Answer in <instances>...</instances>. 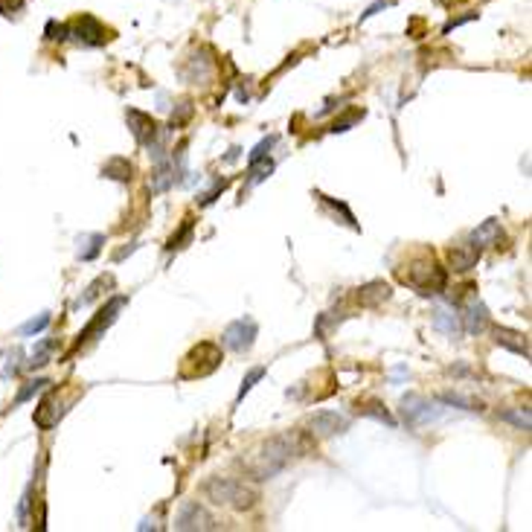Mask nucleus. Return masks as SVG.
I'll return each instance as SVG.
<instances>
[{
	"label": "nucleus",
	"instance_id": "nucleus-24",
	"mask_svg": "<svg viewBox=\"0 0 532 532\" xmlns=\"http://www.w3.org/2000/svg\"><path fill=\"white\" fill-rule=\"evenodd\" d=\"M52 349H56V340L52 337H44L38 347L33 349V355H30V361H26V369H41L44 364H50V355H52Z\"/></svg>",
	"mask_w": 532,
	"mask_h": 532
},
{
	"label": "nucleus",
	"instance_id": "nucleus-26",
	"mask_svg": "<svg viewBox=\"0 0 532 532\" xmlns=\"http://www.w3.org/2000/svg\"><path fill=\"white\" fill-rule=\"evenodd\" d=\"M274 172V161H271V157H262V161H256V163H248V183L250 186H256V183H262L265 178H268Z\"/></svg>",
	"mask_w": 532,
	"mask_h": 532
},
{
	"label": "nucleus",
	"instance_id": "nucleus-16",
	"mask_svg": "<svg viewBox=\"0 0 532 532\" xmlns=\"http://www.w3.org/2000/svg\"><path fill=\"white\" fill-rule=\"evenodd\" d=\"M390 285L384 282V279H372V282H366V285H361L358 288V294H355V300L361 303V306H366V308H376V306H381L384 300H390Z\"/></svg>",
	"mask_w": 532,
	"mask_h": 532
},
{
	"label": "nucleus",
	"instance_id": "nucleus-14",
	"mask_svg": "<svg viewBox=\"0 0 532 532\" xmlns=\"http://www.w3.org/2000/svg\"><path fill=\"white\" fill-rule=\"evenodd\" d=\"M434 329L442 332L445 337H457L463 332V320H460V311L454 308V303H439L434 308Z\"/></svg>",
	"mask_w": 532,
	"mask_h": 532
},
{
	"label": "nucleus",
	"instance_id": "nucleus-11",
	"mask_svg": "<svg viewBox=\"0 0 532 532\" xmlns=\"http://www.w3.org/2000/svg\"><path fill=\"white\" fill-rule=\"evenodd\" d=\"M67 30H70V35L82 47H102L105 41H108V30H105V26L93 15L76 18L73 23H67Z\"/></svg>",
	"mask_w": 532,
	"mask_h": 532
},
{
	"label": "nucleus",
	"instance_id": "nucleus-19",
	"mask_svg": "<svg viewBox=\"0 0 532 532\" xmlns=\"http://www.w3.org/2000/svg\"><path fill=\"white\" fill-rule=\"evenodd\" d=\"M500 238H503V227H500V221H495V219H489V221H483L480 227H477L474 233H471V238L468 242H474L477 248H492V245H500Z\"/></svg>",
	"mask_w": 532,
	"mask_h": 532
},
{
	"label": "nucleus",
	"instance_id": "nucleus-34",
	"mask_svg": "<svg viewBox=\"0 0 532 532\" xmlns=\"http://www.w3.org/2000/svg\"><path fill=\"white\" fill-rule=\"evenodd\" d=\"M50 387V381L47 378H35V381H30V384H26L21 393H18V398H15V405H23V402H30V398L33 395H38L41 390H47Z\"/></svg>",
	"mask_w": 532,
	"mask_h": 532
},
{
	"label": "nucleus",
	"instance_id": "nucleus-35",
	"mask_svg": "<svg viewBox=\"0 0 532 532\" xmlns=\"http://www.w3.org/2000/svg\"><path fill=\"white\" fill-rule=\"evenodd\" d=\"M30 500H33V486L23 492V497H21V507H18V526H30Z\"/></svg>",
	"mask_w": 532,
	"mask_h": 532
},
{
	"label": "nucleus",
	"instance_id": "nucleus-31",
	"mask_svg": "<svg viewBox=\"0 0 532 532\" xmlns=\"http://www.w3.org/2000/svg\"><path fill=\"white\" fill-rule=\"evenodd\" d=\"M262 378H265V369H262V366H253V369L248 372V376H245L242 387H238V395H236V405H238V402H242V398H245V395H248V393H250V390H253V387H256V384H259Z\"/></svg>",
	"mask_w": 532,
	"mask_h": 532
},
{
	"label": "nucleus",
	"instance_id": "nucleus-10",
	"mask_svg": "<svg viewBox=\"0 0 532 532\" xmlns=\"http://www.w3.org/2000/svg\"><path fill=\"white\" fill-rule=\"evenodd\" d=\"M175 529H183V532H195V529H219L216 518H212L201 503L195 500H186L180 512L175 515Z\"/></svg>",
	"mask_w": 532,
	"mask_h": 532
},
{
	"label": "nucleus",
	"instance_id": "nucleus-25",
	"mask_svg": "<svg viewBox=\"0 0 532 532\" xmlns=\"http://www.w3.org/2000/svg\"><path fill=\"white\" fill-rule=\"evenodd\" d=\"M114 285V277L108 274V277H99V279H93L88 288H85V294L76 300V306H91L93 300H99L102 297V288H111Z\"/></svg>",
	"mask_w": 532,
	"mask_h": 532
},
{
	"label": "nucleus",
	"instance_id": "nucleus-1",
	"mask_svg": "<svg viewBox=\"0 0 532 532\" xmlns=\"http://www.w3.org/2000/svg\"><path fill=\"white\" fill-rule=\"evenodd\" d=\"M306 439L300 434H279L262 442L253 454L245 460V471L253 480H271V477L282 474L300 454H306Z\"/></svg>",
	"mask_w": 532,
	"mask_h": 532
},
{
	"label": "nucleus",
	"instance_id": "nucleus-15",
	"mask_svg": "<svg viewBox=\"0 0 532 532\" xmlns=\"http://www.w3.org/2000/svg\"><path fill=\"white\" fill-rule=\"evenodd\" d=\"M483 250L477 248L474 242H466V245H454V248H448V262H451V268L454 271H471L477 262H480Z\"/></svg>",
	"mask_w": 532,
	"mask_h": 532
},
{
	"label": "nucleus",
	"instance_id": "nucleus-22",
	"mask_svg": "<svg viewBox=\"0 0 532 532\" xmlns=\"http://www.w3.org/2000/svg\"><path fill=\"white\" fill-rule=\"evenodd\" d=\"M439 398H442L445 405H451V407H460V410H483V402H480V398L466 395V393H457V390L442 393Z\"/></svg>",
	"mask_w": 532,
	"mask_h": 532
},
{
	"label": "nucleus",
	"instance_id": "nucleus-20",
	"mask_svg": "<svg viewBox=\"0 0 532 532\" xmlns=\"http://www.w3.org/2000/svg\"><path fill=\"white\" fill-rule=\"evenodd\" d=\"M102 178L128 183L131 178H134V166H131L128 157H111V161H105V166H102Z\"/></svg>",
	"mask_w": 532,
	"mask_h": 532
},
{
	"label": "nucleus",
	"instance_id": "nucleus-36",
	"mask_svg": "<svg viewBox=\"0 0 532 532\" xmlns=\"http://www.w3.org/2000/svg\"><path fill=\"white\" fill-rule=\"evenodd\" d=\"M190 117H192V102H180L178 108L172 111V128H180Z\"/></svg>",
	"mask_w": 532,
	"mask_h": 532
},
{
	"label": "nucleus",
	"instance_id": "nucleus-9",
	"mask_svg": "<svg viewBox=\"0 0 532 532\" xmlns=\"http://www.w3.org/2000/svg\"><path fill=\"white\" fill-rule=\"evenodd\" d=\"M308 434L317 436V439H329V436H337V434H347L349 431V419L337 413V410H317L311 419H308Z\"/></svg>",
	"mask_w": 532,
	"mask_h": 532
},
{
	"label": "nucleus",
	"instance_id": "nucleus-13",
	"mask_svg": "<svg viewBox=\"0 0 532 532\" xmlns=\"http://www.w3.org/2000/svg\"><path fill=\"white\" fill-rule=\"evenodd\" d=\"M460 320H463V329H466L468 335H480V332L489 329V308L483 306V300L471 297L468 306H466L463 314H460Z\"/></svg>",
	"mask_w": 532,
	"mask_h": 532
},
{
	"label": "nucleus",
	"instance_id": "nucleus-30",
	"mask_svg": "<svg viewBox=\"0 0 532 532\" xmlns=\"http://www.w3.org/2000/svg\"><path fill=\"white\" fill-rule=\"evenodd\" d=\"M50 311H41L38 317H33V320H26V323H21V329H18V335H23V337H30V335H38V332H44L47 326H50Z\"/></svg>",
	"mask_w": 532,
	"mask_h": 532
},
{
	"label": "nucleus",
	"instance_id": "nucleus-7",
	"mask_svg": "<svg viewBox=\"0 0 532 532\" xmlns=\"http://www.w3.org/2000/svg\"><path fill=\"white\" fill-rule=\"evenodd\" d=\"M256 335H259V326H256L253 317H238V320H233V323L224 329L221 343H224L227 349H233V352H238V355H245V352L253 349Z\"/></svg>",
	"mask_w": 532,
	"mask_h": 532
},
{
	"label": "nucleus",
	"instance_id": "nucleus-29",
	"mask_svg": "<svg viewBox=\"0 0 532 532\" xmlns=\"http://www.w3.org/2000/svg\"><path fill=\"white\" fill-rule=\"evenodd\" d=\"M500 419L503 422H512L515 428H521V431H529L532 428V419H529V407H515V410H503L500 413Z\"/></svg>",
	"mask_w": 532,
	"mask_h": 532
},
{
	"label": "nucleus",
	"instance_id": "nucleus-3",
	"mask_svg": "<svg viewBox=\"0 0 532 532\" xmlns=\"http://www.w3.org/2000/svg\"><path fill=\"white\" fill-rule=\"evenodd\" d=\"M402 282L410 285L413 291H419L422 297H439V294H445L448 274L434 256H422V259L410 262L407 271H402Z\"/></svg>",
	"mask_w": 532,
	"mask_h": 532
},
{
	"label": "nucleus",
	"instance_id": "nucleus-27",
	"mask_svg": "<svg viewBox=\"0 0 532 532\" xmlns=\"http://www.w3.org/2000/svg\"><path fill=\"white\" fill-rule=\"evenodd\" d=\"M317 198H320V204L323 207H329V209H335V212H340L343 219H347V224L352 227V230H358V221H355V216H352V209L343 204V201H337V198H329V195H323V192H317Z\"/></svg>",
	"mask_w": 532,
	"mask_h": 532
},
{
	"label": "nucleus",
	"instance_id": "nucleus-5",
	"mask_svg": "<svg viewBox=\"0 0 532 532\" xmlns=\"http://www.w3.org/2000/svg\"><path fill=\"white\" fill-rule=\"evenodd\" d=\"M82 395V390L79 387H70V390H64V387H50L47 390V395L41 398V405L35 407V424L41 431H50L52 424H56L67 410H70V405L76 402V398Z\"/></svg>",
	"mask_w": 532,
	"mask_h": 532
},
{
	"label": "nucleus",
	"instance_id": "nucleus-2",
	"mask_svg": "<svg viewBox=\"0 0 532 532\" xmlns=\"http://www.w3.org/2000/svg\"><path fill=\"white\" fill-rule=\"evenodd\" d=\"M201 492L216 507H233V509H253L259 500L256 489H250L242 480H233V477H209L201 486Z\"/></svg>",
	"mask_w": 532,
	"mask_h": 532
},
{
	"label": "nucleus",
	"instance_id": "nucleus-18",
	"mask_svg": "<svg viewBox=\"0 0 532 532\" xmlns=\"http://www.w3.org/2000/svg\"><path fill=\"white\" fill-rule=\"evenodd\" d=\"M175 163L172 161H157V169L151 172V180H149V192L151 195H161L166 190L175 186Z\"/></svg>",
	"mask_w": 532,
	"mask_h": 532
},
{
	"label": "nucleus",
	"instance_id": "nucleus-21",
	"mask_svg": "<svg viewBox=\"0 0 532 532\" xmlns=\"http://www.w3.org/2000/svg\"><path fill=\"white\" fill-rule=\"evenodd\" d=\"M102 245H105V236L102 233H85L79 236V259L82 262H91L102 253Z\"/></svg>",
	"mask_w": 532,
	"mask_h": 532
},
{
	"label": "nucleus",
	"instance_id": "nucleus-12",
	"mask_svg": "<svg viewBox=\"0 0 532 532\" xmlns=\"http://www.w3.org/2000/svg\"><path fill=\"white\" fill-rule=\"evenodd\" d=\"M125 120H128V128L131 134H134V140L146 149H151L157 143V134H161V125H157V120L151 114H143L137 108H128L125 111Z\"/></svg>",
	"mask_w": 532,
	"mask_h": 532
},
{
	"label": "nucleus",
	"instance_id": "nucleus-4",
	"mask_svg": "<svg viewBox=\"0 0 532 532\" xmlns=\"http://www.w3.org/2000/svg\"><path fill=\"white\" fill-rule=\"evenodd\" d=\"M221 358H224V355H221V349L216 347V343L204 340V343H198V347H192L190 355L180 361V372H178V376H180L183 381L204 378V376H209V372H216V369L221 366Z\"/></svg>",
	"mask_w": 532,
	"mask_h": 532
},
{
	"label": "nucleus",
	"instance_id": "nucleus-23",
	"mask_svg": "<svg viewBox=\"0 0 532 532\" xmlns=\"http://www.w3.org/2000/svg\"><path fill=\"white\" fill-rule=\"evenodd\" d=\"M358 413H361V416H369V419H378L381 424H387V428H395V419L387 413V407H384L381 402H376V398H372V402H361V405H358Z\"/></svg>",
	"mask_w": 532,
	"mask_h": 532
},
{
	"label": "nucleus",
	"instance_id": "nucleus-37",
	"mask_svg": "<svg viewBox=\"0 0 532 532\" xmlns=\"http://www.w3.org/2000/svg\"><path fill=\"white\" fill-rule=\"evenodd\" d=\"M47 38H50V41H67V38H70L67 23H56V21H50V23H47Z\"/></svg>",
	"mask_w": 532,
	"mask_h": 532
},
{
	"label": "nucleus",
	"instance_id": "nucleus-38",
	"mask_svg": "<svg viewBox=\"0 0 532 532\" xmlns=\"http://www.w3.org/2000/svg\"><path fill=\"white\" fill-rule=\"evenodd\" d=\"M227 183H230V180H216V186H212V190H209V192H204L198 204H201V207H207V204H212V201H216V198H219V195H221V192L227 190Z\"/></svg>",
	"mask_w": 532,
	"mask_h": 532
},
{
	"label": "nucleus",
	"instance_id": "nucleus-33",
	"mask_svg": "<svg viewBox=\"0 0 532 532\" xmlns=\"http://www.w3.org/2000/svg\"><path fill=\"white\" fill-rule=\"evenodd\" d=\"M277 146V134H271V137H265L262 143H256L253 146V151L248 154V163H256V161H262V157H271V149Z\"/></svg>",
	"mask_w": 532,
	"mask_h": 532
},
{
	"label": "nucleus",
	"instance_id": "nucleus-28",
	"mask_svg": "<svg viewBox=\"0 0 532 532\" xmlns=\"http://www.w3.org/2000/svg\"><path fill=\"white\" fill-rule=\"evenodd\" d=\"M192 230H195V221L192 219H183V224H180V230L169 238V245H166V250H180L186 242L192 238Z\"/></svg>",
	"mask_w": 532,
	"mask_h": 532
},
{
	"label": "nucleus",
	"instance_id": "nucleus-8",
	"mask_svg": "<svg viewBox=\"0 0 532 532\" xmlns=\"http://www.w3.org/2000/svg\"><path fill=\"white\" fill-rule=\"evenodd\" d=\"M398 410H402V419L407 422V428H422V424H431L445 416L442 407H436L434 402H428V398H422V395H405Z\"/></svg>",
	"mask_w": 532,
	"mask_h": 532
},
{
	"label": "nucleus",
	"instance_id": "nucleus-6",
	"mask_svg": "<svg viewBox=\"0 0 532 532\" xmlns=\"http://www.w3.org/2000/svg\"><path fill=\"white\" fill-rule=\"evenodd\" d=\"M128 306V297H111L108 303H105L102 308H99V314L93 317V320L79 332V337H76V347L73 349H79L82 343H88V340H96V337H102L105 332H108L114 323H117V317H120V311Z\"/></svg>",
	"mask_w": 532,
	"mask_h": 532
},
{
	"label": "nucleus",
	"instance_id": "nucleus-17",
	"mask_svg": "<svg viewBox=\"0 0 532 532\" xmlns=\"http://www.w3.org/2000/svg\"><path fill=\"white\" fill-rule=\"evenodd\" d=\"M495 343H497V347H503V349L515 352V355L529 358V340H526V335H521V332H515V329L497 326V329H495Z\"/></svg>",
	"mask_w": 532,
	"mask_h": 532
},
{
	"label": "nucleus",
	"instance_id": "nucleus-32",
	"mask_svg": "<svg viewBox=\"0 0 532 532\" xmlns=\"http://www.w3.org/2000/svg\"><path fill=\"white\" fill-rule=\"evenodd\" d=\"M358 120H364V108H352L349 114H343L340 120H335V125H332V134H343V131H349Z\"/></svg>",
	"mask_w": 532,
	"mask_h": 532
}]
</instances>
